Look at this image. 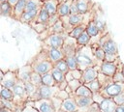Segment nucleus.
Instances as JSON below:
<instances>
[{"instance_id":"1","label":"nucleus","mask_w":124,"mask_h":112,"mask_svg":"<svg viewBox=\"0 0 124 112\" xmlns=\"http://www.w3.org/2000/svg\"><path fill=\"white\" fill-rule=\"evenodd\" d=\"M76 58L78 61V69L82 71L90 67L101 66V64L95 59L90 45L78 47V50L76 52Z\"/></svg>"},{"instance_id":"2","label":"nucleus","mask_w":124,"mask_h":112,"mask_svg":"<svg viewBox=\"0 0 124 112\" xmlns=\"http://www.w3.org/2000/svg\"><path fill=\"white\" fill-rule=\"evenodd\" d=\"M31 66H32L33 71L36 73H39L41 75L50 72L52 70V69L54 68V65L49 61L47 53L44 48L34 58V60L31 63Z\"/></svg>"},{"instance_id":"3","label":"nucleus","mask_w":124,"mask_h":112,"mask_svg":"<svg viewBox=\"0 0 124 112\" xmlns=\"http://www.w3.org/2000/svg\"><path fill=\"white\" fill-rule=\"evenodd\" d=\"M100 93L104 96V98H113L117 97L118 95L124 93V84L112 82V83L108 84V86H106L105 88H103L100 91Z\"/></svg>"},{"instance_id":"4","label":"nucleus","mask_w":124,"mask_h":112,"mask_svg":"<svg viewBox=\"0 0 124 112\" xmlns=\"http://www.w3.org/2000/svg\"><path fill=\"white\" fill-rule=\"evenodd\" d=\"M67 36H68V34H66V33H64V34H52V35H49L48 38L43 42V43L45 46H47V47L61 49L64 42H65Z\"/></svg>"},{"instance_id":"5","label":"nucleus","mask_w":124,"mask_h":112,"mask_svg":"<svg viewBox=\"0 0 124 112\" xmlns=\"http://www.w3.org/2000/svg\"><path fill=\"white\" fill-rule=\"evenodd\" d=\"M123 66V65H122ZM121 66V62L118 60L117 62H114V63H111V62H106L104 61L101 66H100V71L101 73L107 75V76H109V77H112L116 71L122 68Z\"/></svg>"},{"instance_id":"6","label":"nucleus","mask_w":124,"mask_h":112,"mask_svg":"<svg viewBox=\"0 0 124 112\" xmlns=\"http://www.w3.org/2000/svg\"><path fill=\"white\" fill-rule=\"evenodd\" d=\"M103 49L105 50L106 54H112V55H118V48H117V44L115 43V42L108 36V38L107 40H105V36H102V38L100 39L99 42H98Z\"/></svg>"},{"instance_id":"7","label":"nucleus","mask_w":124,"mask_h":112,"mask_svg":"<svg viewBox=\"0 0 124 112\" xmlns=\"http://www.w3.org/2000/svg\"><path fill=\"white\" fill-rule=\"evenodd\" d=\"M17 81H18V77L16 71L8 70L7 72L4 73L3 77L1 78V87L12 90L15 87V85L17 83Z\"/></svg>"},{"instance_id":"8","label":"nucleus","mask_w":124,"mask_h":112,"mask_svg":"<svg viewBox=\"0 0 124 112\" xmlns=\"http://www.w3.org/2000/svg\"><path fill=\"white\" fill-rule=\"evenodd\" d=\"M78 47V43H77V40L67 36V38L65 40V42H64L61 49L63 51V54H64L65 58H66V57H69V56L76 55Z\"/></svg>"},{"instance_id":"9","label":"nucleus","mask_w":124,"mask_h":112,"mask_svg":"<svg viewBox=\"0 0 124 112\" xmlns=\"http://www.w3.org/2000/svg\"><path fill=\"white\" fill-rule=\"evenodd\" d=\"M99 71H100V66L87 68L86 70H84L82 71V78L80 81L82 82V84H88V83L98 79Z\"/></svg>"},{"instance_id":"10","label":"nucleus","mask_w":124,"mask_h":112,"mask_svg":"<svg viewBox=\"0 0 124 112\" xmlns=\"http://www.w3.org/2000/svg\"><path fill=\"white\" fill-rule=\"evenodd\" d=\"M33 72L34 71H33L31 64H27V65L21 67L19 70H16L18 80L22 81L23 83H27V82L31 81V76H32Z\"/></svg>"},{"instance_id":"11","label":"nucleus","mask_w":124,"mask_h":112,"mask_svg":"<svg viewBox=\"0 0 124 112\" xmlns=\"http://www.w3.org/2000/svg\"><path fill=\"white\" fill-rule=\"evenodd\" d=\"M58 91H59V89L57 86L48 87V86L42 85L40 88H38V92H39L41 99H51L53 97L56 96Z\"/></svg>"},{"instance_id":"12","label":"nucleus","mask_w":124,"mask_h":112,"mask_svg":"<svg viewBox=\"0 0 124 112\" xmlns=\"http://www.w3.org/2000/svg\"><path fill=\"white\" fill-rule=\"evenodd\" d=\"M46 53H47V56H48V59L49 61L54 65L55 63H57L58 61L62 60V59H65V56L63 54V51L62 49H58V48H51V47H47V46H45L43 47Z\"/></svg>"},{"instance_id":"13","label":"nucleus","mask_w":124,"mask_h":112,"mask_svg":"<svg viewBox=\"0 0 124 112\" xmlns=\"http://www.w3.org/2000/svg\"><path fill=\"white\" fill-rule=\"evenodd\" d=\"M34 106L39 112H55L51 99H40L34 101Z\"/></svg>"},{"instance_id":"14","label":"nucleus","mask_w":124,"mask_h":112,"mask_svg":"<svg viewBox=\"0 0 124 112\" xmlns=\"http://www.w3.org/2000/svg\"><path fill=\"white\" fill-rule=\"evenodd\" d=\"M117 105L114 102L113 98H105L102 102L100 103V110L101 112H115Z\"/></svg>"},{"instance_id":"15","label":"nucleus","mask_w":124,"mask_h":112,"mask_svg":"<svg viewBox=\"0 0 124 112\" xmlns=\"http://www.w3.org/2000/svg\"><path fill=\"white\" fill-rule=\"evenodd\" d=\"M73 1L74 0H64L59 3L58 9H57V14L60 18L70 15V8Z\"/></svg>"},{"instance_id":"16","label":"nucleus","mask_w":124,"mask_h":112,"mask_svg":"<svg viewBox=\"0 0 124 112\" xmlns=\"http://www.w3.org/2000/svg\"><path fill=\"white\" fill-rule=\"evenodd\" d=\"M25 8H26V0H19L13 7V15H12V17L16 19V20H19L21 15L25 12Z\"/></svg>"},{"instance_id":"17","label":"nucleus","mask_w":124,"mask_h":112,"mask_svg":"<svg viewBox=\"0 0 124 112\" xmlns=\"http://www.w3.org/2000/svg\"><path fill=\"white\" fill-rule=\"evenodd\" d=\"M90 46L92 48V52H93V55H94L95 59L100 64H102L105 61V58H106L105 50L103 49V47L99 43H92V44H90Z\"/></svg>"},{"instance_id":"18","label":"nucleus","mask_w":124,"mask_h":112,"mask_svg":"<svg viewBox=\"0 0 124 112\" xmlns=\"http://www.w3.org/2000/svg\"><path fill=\"white\" fill-rule=\"evenodd\" d=\"M85 15L86 14H70L69 15V23H70L72 29L74 27H77V26L81 25V24H87L88 21L85 20Z\"/></svg>"},{"instance_id":"19","label":"nucleus","mask_w":124,"mask_h":112,"mask_svg":"<svg viewBox=\"0 0 124 112\" xmlns=\"http://www.w3.org/2000/svg\"><path fill=\"white\" fill-rule=\"evenodd\" d=\"M61 109L64 112H78V105L75 100V98L70 97L69 98L63 100Z\"/></svg>"},{"instance_id":"20","label":"nucleus","mask_w":124,"mask_h":112,"mask_svg":"<svg viewBox=\"0 0 124 112\" xmlns=\"http://www.w3.org/2000/svg\"><path fill=\"white\" fill-rule=\"evenodd\" d=\"M12 91H13V93L15 95V98H23L28 97L27 93H26V90H25V84L22 81H20V80L17 81V83L15 85V87L12 89Z\"/></svg>"},{"instance_id":"21","label":"nucleus","mask_w":124,"mask_h":112,"mask_svg":"<svg viewBox=\"0 0 124 112\" xmlns=\"http://www.w3.org/2000/svg\"><path fill=\"white\" fill-rule=\"evenodd\" d=\"M39 12L40 11H25L23 13V14L21 15L19 21L26 23V24H32L36 20Z\"/></svg>"},{"instance_id":"22","label":"nucleus","mask_w":124,"mask_h":112,"mask_svg":"<svg viewBox=\"0 0 124 112\" xmlns=\"http://www.w3.org/2000/svg\"><path fill=\"white\" fill-rule=\"evenodd\" d=\"M77 5L78 8V12L81 14H86L90 13L93 8V4L90 0H77Z\"/></svg>"},{"instance_id":"23","label":"nucleus","mask_w":124,"mask_h":112,"mask_svg":"<svg viewBox=\"0 0 124 112\" xmlns=\"http://www.w3.org/2000/svg\"><path fill=\"white\" fill-rule=\"evenodd\" d=\"M59 0H47L44 3V8L47 11L50 16L57 14V9L59 5Z\"/></svg>"},{"instance_id":"24","label":"nucleus","mask_w":124,"mask_h":112,"mask_svg":"<svg viewBox=\"0 0 124 112\" xmlns=\"http://www.w3.org/2000/svg\"><path fill=\"white\" fill-rule=\"evenodd\" d=\"M93 20L96 23L98 29L100 30L101 33L105 32L106 30V21L103 17V14H101V11L98 10L96 13H93Z\"/></svg>"},{"instance_id":"25","label":"nucleus","mask_w":124,"mask_h":112,"mask_svg":"<svg viewBox=\"0 0 124 112\" xmlns=\"http://www.w3.org/2000/svg\"><path fill=\"white\" fill-rule=\"evenodd\" d=\"M85 31L87 32V34H88L92 39H93V38L98 37V36L101 34L100 30L98 29V27H97V25H96V23L94 22V20H93V19H92V20H90V21L87 23ZM101 36H102V34H101ZM99 37H100V36H99Z\"/></svg>"},{"instance_id":"26","label":"nucleus","mask_w":124,"mask_h":112,"mask_svg":"<svg viewBox=\"0 0 124 112\" xmlns=\"http://www.w3.org/2000/svg\"><path fill=\"white\" fill-rule=\"evenodd\" d=\"M49 18H50L49 14H48L47 11L43 7V8L40 10V12H39V14H38V16H37V18H36V20H35L34 22H36V23H42V24L47 25V24H48V21H49ZM47 26H48V25H47Z\"/></svg>"},{"instance_id":"27","label":"nucleus","mask_w":124,"mask_h":112,"mask_svg":"<svg viewBox=\"0 0 124 112\" xmlns=\"http://www.w3.org/2000/svg\"><path fill=\"white\" fill-rule=\"evenodd\" d=\"M48 32H49V35H52V34H64V33H66V30H65V27H64V24H63L62 20L59 19L51 27H48Z\"/></svg>"},{"instance_id":"28","label":"nucleus","mask_w":124,"mask_h":112,"mask_svg":"<svg viewBox=\"0 0 124 112\" xmlns=\"http://www.w3.org/2000/svg\"><path fill=\"white\" fill-rule=\"evenodd\" d=\"M75 100L77 102L78 107L79 108H84V107L88 108L94 102L92 98H84V97H77V96H75Z\"/></svg>"},{"instance_id":"29","label":"nucleus","mask_w":124,"mask_h":112,"mask_svg":"<svg viewBox=\"0 0 124 112\" xmlns=\"http://www.w3.org/2000/svg\"><path fill=\"white\" fill-rule=\"evenodd\" d=\"M44 7V2L41 0H27L25 11H40Z\"/></svg>"},{"instance_id":"30","label":"nucleus","mask_w":124,"mask_h":112,"mask_svg":"<svg viewBox=\"0 0 124 112\" xmlns=\"http://www.w3.org/2000/svg\"><path fill=\"white\" fill-rule=\"evenodd\" d=\"M91 40H92V38L87 34L86 31H84V32H83V33L77 39L78 46V47H81V46H87V45L90 44Z\"/></svg>"},{"instance_id":"31","label":"nucleus","mask_w":124,"mask_h":112,"mask_svg":"<svg viewBox=\"0 0 124 112\" xmlns=\"http://www.w3.org/2000/svg\"><path fill=\"white\" fill-rule=\"evenodd\" d=\"M75 96H77V97H84V98H92L93 97V93L91 92V90L85 84H82L76 91Z\"/></svg>"},{"instance_id":"32","label":"nucleus","mask_w":124,"mask_h":112,"mask_svg":"<svg viewBox=\"0 0 124 112\" xmlns=\"http://www.w3.org/2000/svg\"><path fill=\"white\" fill-rule=\"evenodd\" d=\"M86 25H87V24H81V25H78V26H77V27H74V28L68 33V36L71 37V38H73V39H76V40H77V39L85 31Z\"/></svg>"},{"instance_id":"33","label":"nucleus","mask_w":124,"mask_h":112,"mask_svg":"<svg viewBox=\"0 0 124 112\" xmlns=\"http://www.w3.org/2000/svg\"><path fill=\"white\" fill-rule=\"evenodd\" d=\"M50 72H51V74H52V76H53V78H54V80H55V82H56L57 85H58V84H61V83H63V82L66 81L65 73L62 72L61 70H59L53 68Z\"/></svg>"},{"instance_id":"34","label":"nucleus","mask_w":124,"mask_h":112,"mask_svg":"<svg viewBox=\"0 0 124 112\" xmlns=\"http://www.w3.org/2000/svg\"><path fill=\"white\" fill-rule=\"evenodd\" d=\"M42 80H43V85H45V86H48V87L57 86L51 72H48V73H46V74L42 75Z\"/></svg>"},{"instance_id":"35","label":"nucleus","mask_w":124,"mask_h":112,"mask_svg":"<svg viewBox=\"0 0 124 112\" xmlns=\"http://www.w3.org/2000/svg\"><path fill=\"white\" fill-rule=\"evenodd\" d=\"M1 14L3 16H12L13 15V6L8 1L1 3Z\"/></svg>"},{"instance_id":"36","label":"nucleus","mask_w":124,"mask_h":112,"mask_svg":"<svg viewBox=\"0 0 124 112\" xmlns=\"http://www.w3.org/2000/svg\"><path fill=\"white\" fill-rule=\"evenodd\" d=\"M1 98H2V99H5V100H14L15 95L11 89L2 87L1 88Z\"/></svg>"},{"instance_id":"37","label":"nucleus","mask_w":124,"mask_h":112,"mask_svg":"<svg viewBox=\"0 0 124 112\" xmlns=\"http://www.w3.org/2000/svg\"><path fill=\"white\" fill-rule=\"evenodd\" d=\"M65 60H66V63H67V65H68L70 70H75L78 69V61H77L76 55L66 57Z\"/></svg>"},{"instance_id":"38","label":"nucleus","mask_w":124,"mask_h":112,"mask_svg":"<svg viewBox=\"0 0 124 112\" xmlns=\"http://www.w3.org/2000/svg\"><path fill=\"white\" fill-rule=\"evenodd\" d=\"M54 68L57 69V70H61V71L64 72L65 74H66L68 71H70L69 67H68V65H67L65 59H62V60L58 61L57 63H55V64H54Z\"/></svg>"},{"instance_id":"39","label":"nucleus","mask_w":124,"mask_h":112,"mask_svg":"<svg viewBox=\"0 0 124 112\" xmlns=\"http://www.w3.org/2000/svg\"><path fill=\"white\" fill-rule=\"evenodd\" d=\"M25 84V90H26V93H27V96L29 98H32L36 92L38 91V87H36L31 81L30 82H27V83H24Z\"/></svg>"},{"instance_id":"40","label":"nucleus","mask_w":124,"mask_h":112,"mask_svg":"<svg viewBox=\"0 0 124 112\" xmlns=\"http://www.w3.org/2000/svg\"><path fill=\"white\" fill-rule=\"evenodd\" d=\"M85 85L91 90V92L93 94L99 93L101 91V89H102V86H101V84H100V82H99L98 79H96V80H94V81H92V82H90L88 84H85Z\"/></svg>"},{"instance_id":"41","label":"nucleus","mask_w":124,"mask_h":112,"mask_svg":"<svg viewBox=\"0 0 124 112\" xmlns=\"http://www.w3.org/2000/svg\"><path fill=\"white\" fill-rule=\"evenodd\" d=\"M31 82L38 88H40L42 85H43V80H42V75L39 74V73H36V72H33L32 73V76H31Z\"/></svg>"},{"instance_id":"42","label":"nucleus","mask_w":124,"mask_h":112,"mask_svg":"<svg viewBox=\"0 0 124 112\" xmlns=\"http://www.w3.org/2000/svg\"><path fill=\"white\" fill-rule=\"evenodd\" d=\"M82 85V82L80 80H78V79H74L70 82H68V86L70 87V89L72 90V92L76 93V91Z\"/></svg>"},{"instance_id":"43","label":"nucleus","mask_w":124,"mask_h":112,"mask_svg":"<svg viewBox=\"0 0 124 112\" xmlns=\"http://www.w3.org/2000/svg\"><path fill=\"white\" fill-rule=\"evenodd\" d=\"M112 80H113V82H115V83L124 84V75H123L122 72H121V69H119V70L116 71V73L112 76Z\"/></svg>"},{"instance_id":"44","label":"nucleus","mask_w":124,"mask_h":112,"mask_svg":"<svg viewBox=\"0 0 124 112\" xmlns=\"http://www.w3.org/2000/svg\"><path fill=\"white\" fill-rule=\"evenodd\" d=\"M79 14L78 12V8L77 5V0H74L71 4V8H70V14Z\"/></svg>"},{"instance_id":"45","label":"nucleus","mask_w":124,"mask_h":112,"mask_svg":"<svg viewBox=\"0 0 124 112\" xmlns=\"http://www.w3.org/2000/svg\"><path fill=\"white\" fill-rule=\"evenodd\" d=\"M113 100H114V102L116 103L117 106L118 105H124V93L118 95L115 98H113Z\"/></svg>"},{"instance_id":"46","label":"nucleus","mask_w":124,"mask_h":112,"mask_svg":"<svg viewBox=\"0 0 124 112\" xmlns=\"http://www.w3.org/2000/svg\"><path fill=\"white\" fill-rule=\"evenodd\" d=\"M71 71H72V74H73V76H74L75 79L81 80V78H82V70L77 69V70H71Z\"/></svg>"},{"instance_id":"47","label":"nucleus","mask_w":124,"mask_h":112,"mask_svg":"<svg viewBox=\"0 0 124 112\" xmlns=\"http://www.w3.org/2000/svg\"><path fill=\"white\" fill-rule=\"evenodd\" d=\"M65 77H66V81H67V82H70V81H72V80L75 79L74 76H73V74H72V71H71V70L68 71V72L65 74Z\"/></svg>"},{"instance_id":"48","label":"nucleus","mask_w":124,"mask_h":112,"mask_svg":"<svg viewBox=\"0 0 124 112\" xmlns=\"http://www.w3.org/2000/svg\"><path fill=\"white\" fill-rule=\"evenodd\" d=\"M22 112H39V111L35 107H25L22 110Z\"/></svg>"},{"instance_id":"49","label":"nucleus","mask_w":124,"mask_h":112,"mask_svg":"<svg viewBox=\"0 0 124 112\" xmlns=\"http://www.w3.org/2000/svg\"><path fill=\"white\" fill-rule=\"evenodd\" d=\"M115 112H124V105H118L115 109Z\"/></svg>"},{"instance_id":"50","label":"nucleus","mask_w":124,"mask_h":112,"mask_svg":"<svg viewBox=\"0 0 124 112\" xmlns=\"http://www.w3.org/2000/svg\"><path fill=\"white\" fill-rule=\"evenodd\" d=\"M18 1H19V0H8V2H9V3H10L12 6H13V7H14V6H15V5H16V4L18 2Z\"/></svg>"},{"instance_id":"51","label":"nucleus","mask_w":124,"mask_h":112,"mask_svg":"<svg viewBox=\"0 0 124 112\" xmlns=\"http://www.w3.org/2000/svg\"><path fill=\"white\" fill-rule=\"evenodd\" d=\"M0 112H12V111L9 110V109H6V108H1V111Z\"/></svg>"},{"instance_id":"52","label":"nucleus","mask_w":124,"mask_h":112,"mask_svg":"<svg viewBox=\"0 0 124 112\" xmlns=\"http://www.w3.org/2000/svg\"><path fill=\"white\" fill-rule=\"evenodd\" d=\"M121 72H122V74L124 75V65H123L122 68H121Z\"/></svg>"},{"instance_id":"53","label":"nucleus","mask_w":124,"mask_h":112,"mask_svg":"<svg viewBox=\"0 0 124 112\" xmlns=\"http://www.w3.org/2000/svg\"><path fill=\"white\" fill-rule=\"evenodd\" d=\"M0 1H1V3H4V2H7L8 0H0Z\"/></svg>"},{"instance_id":"54","label":"nucleus","mask_w":124,"mask_h":112,"mask_svg":"<svg viewBox=\"0 0 124 112\" xmlns=\"http://www.w3.org/2000/svg\"><path fill=\"white\" fill-rule=\"evenodd\" d=\"M41 1H42V2H44V3H45V2H46V1H47V0H41Z\"/></svg>"},{"instance_id":"55","label":"nucleus","mask_w":124,"mask_h":112,"mask_svg":"<svg viewBox=\"0 0 124 112\" xmlns=\"http://www.w3.org/2000/svg\"><path fill=\"white\" fill-rule=\"evenodd\" d=\"M26 1H27V0H26Z\"/></svg>"}]
</instances>
